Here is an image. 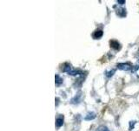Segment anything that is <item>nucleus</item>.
Returning a JSON list of instances; mask_svg holds the SVG:
<instances>
[{
  "label": "nucleus",
  "instance_id": "39448f33",
  "mask_svg": "<svg viewBox=\"0 0 139 131\" xmlns=\"http://www.w3.org/2000/svg\"><path fill=\"white\" fill-rule=\"evenodd\" d=\"M111 47H113V48L116 49V50L120 48V45H119V43H118L117 41H116V40L111 41Z\"/></svg>",
  "mask_w": 139,
  "mask_h": 131
},
{
  "label": "nucleus",
  "instance_id": "20e7f679",
  "mask_svg": "<svg viewBox=\"0 0 139 131\" xmlns=\"http://www.w3.org/2000/svg\"><path fill=\"white\" fill-rule=\"evenodd\" d=\"M63 117L57 118V120H56V126L57 128H60L61 126H63Z\"/></svg>",
  "mask_w": 139,
  "mask_h": 131
},
{
  "label": "nucleus",
  "instance_id": "1a4fd4ad",
  "mask_svg": "<svg viewBox=\"0 0 139 131\" xmlns=\"http://www.w3.org/2000/svg\"><path fill=\"white\" fill-rule=\"evenodd\" d=\"M133 71H134V73L137 74V76H138V77H139V66H136L135 67H134Z\"/></svg>",
  "mask_w": 139,
  "mask_h": 131
},
{
  "label": "nucleus",
  "instance_id": "7ed1b4c3",
  "mask_svg": "<svg viewBox=\"0 0 139 131\" xmlns=\"http://www.w3.org/2000/svg\"><path fill=\"white\" fill-rule=\"evenodd\" d=\"M103 31H102V30H97V31L93 33V38H94V39H100V38L103 36Z\"/></svg>",
  "mask_w": 139,
  "mask_h": 131
},
{
  "label": "nucleus",
  "instance_id": "423d86ee",
  "mask_svg": "<svg viewBox=\"0 0 139 131\" xmlns=\"http://www.w3.org/2000/svg\"><path fill=\"white\" fill-rule=\"evenodd\" d=\"M55 80H56V85L57 86H59V85H61L62 83H63V79H62L61 77H60V76L59 75H56L55 76Z\"/></svg>",
  "mask_w": 139,
  "mask_h": 131
},
{
  "label": "nucleus",
  "instance_id": "9d476101",
  "mask_svg": "<svg viewBox=\"0 0 139 131\" xmlns=\"http://www.w3.org/2000/svg\"><path fill=\"white\" fill-rule=\"evenodd\" d=\"M115 73V70H112L111 72H106V76L107 77H111V76L113 75V73Z\"/></svg>",
  "mask_w": 139,
  "mask_h": 131
},
{
  "label": "nucleus",
  "instance_id": "0eeeda50",
  "mask_svg": "<svg viewBox=\"0 0 139 131\" xmlns=\"http://www.w3.org/2000/svg\"><path fill=\"white\" fill-rule=\"evenodd\" d=\"M95 117H96V114L95 113H93V112H91V113H88L87 115L84 117V119L85 120H92Z\"/></svg>",
  "mask_w": 139,
  "mask_h": 131
},
{
  "label": "nucleus",
  "instance_id": "f03ea898",
  "mask_svg": "<svg viewBox=\"0 0 139 131\" xmlns=\"http://www.w3.org/2000/svg\"><path fill=\"white\" fill-rule=\"evenodd\" d=\"M117 68H119L120 70H124V71H129L132 68L131 65L128 63H120L117 65Z\"/></svg>",
  "mask_w": 139,
  "mask_h": 131
},
{
  "label": "nucleus",
  "instance_id": "6e6552de",
  "mask_svg": "<svg viewBox=\"0 0 139 131\" xmlns=\"http://www.w3.org/2000/svg\"><path fill=\"white\" fill-rule=\"evenodd\" d=\"M96 131H110V130L106 127H104V126H100L99 128H97V129Z\"/></svg>",
  "mask_w": 139,
  "mask_h": 131
},
{
  "label": "nucleus",
  "instance_id": "f257e3e1",
  "mask_svg": "<svg viewBox=\"0 0 139 131\" xmlns=\"http://www.w3.org/2000/svg\"><path fill=\"white\" fill-rule=\"evenodd\" d=\"M63 72H66L68 74H71V75H78V74H82V72L78 71V70H74L71 68V65L68 63L64 64V67L63 68Z\"/></svg>",
  "mask_w": 139,
  "mask_h": 131
},
{
  "label": "nucleus",
  "instance_id": "9b49d317",
  "mask_svg": "<svg viewBox=\"0 0 139 131\" xmlns=\"http://www.w3.org/2000/svg\"><path fill=\"white\" fill-rule=\"evenodd\" d=\"M117 3L118 4H124V3H125V1H124V0H118Z\"/></svg>",
  "mask_w": 139,
  "mask_h": 131
}]
</instances>
